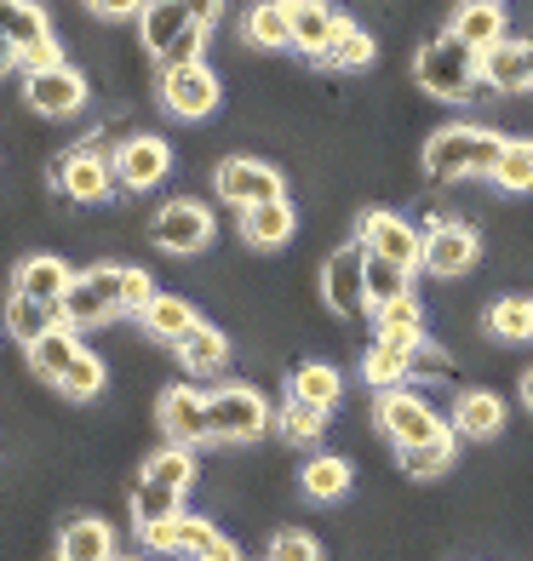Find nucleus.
<instances>
[{
  "label": "nucleus",
  "instance_id": "16",
  "mask_svg": "<svg viewBox=\"0 0 533 561\" xmlns=\"http://www.w3.org/2000/svg\"><path fill=\"white\" fill-rule=\"evenodd\" d=\"M161 430L172 436V447H201V442H213L207 396H195L190 385H172V390L161 396Z\"/></svg>",
  "mask_w": 533,
  "mask_h": 561
},
{
  "label": "nucleus",
  "instance_id": "49",
  "mask_svg": "<svg viewBox=\"0 0 533 561\" xmlns=\"http://www.w3.org/2000/svg\"><path fill=\"white\" fill-rule=\"evenodd\" d=\"M184 7H190V18L201 23V30H213V23H218V7H224V0H184Z\"/></svg>",
  "mask_w": 533,
  "mask_h": 561
},
{
  "label": "nucleus",
  "instance_id": "3",
  "mask_svg": "<svg viewBox=\"0 0 533 561\" xmlns=\"http://www.w3.org/2000/svg\"><path fill=\"white\" fill-rule=\"evenodd\" d=\"M58 310H64V327H104V321H115L121 316V264L75 270Z\"/></svg>",
  "mask_w": 533,
  "mask_h": 561
},
{
  "label": "nucleus",
  "instance_id": "45",
  "mask_svg": "<svg viewBox=\"0 0 533 561\" xmlns=\"http://www.w3.org/2000/svg\"><path fill=\"white\" fill-rule=\"evenodd\" d=\"M161 293H156V280H149L144 270H121V310H133V316H144L149 304H156Z\"/></svg>",
  "mask_w": 533,
  "mask_h": 561
},
{
  "label": "nucleus",
  "instance_id": "13",
  "mask_svg": "<svg viewBox=\"0 0 533 561\" xmlns=\"http://www.w3.org/2000/svg\"><path fill=\"white\" fill-rule=\"evenodd\" d=\"M167 172H172V149L156 133H133L115 149V184L121 190H156Z\"/></svg>",
  "mask_w": 533,
  "mask_h": 561
},
{
  "label": "nucleus",
  "instance_id": "22",
  "mask_svg": "<svg viewBox=\"0 0 533 561\" xmlns=\"http://www.w3.org/2000/svg\"><path fill=\"white\" fill-rule=\"evenodd\" d=\"M481 87L494 92H528V41H499L481 53Z\"/></svg>",
  "mask_w": 533,
  "mask_h": 561
},
{
  "label": "nucleus",
  "instance_id": "29",
  "mask_svg": "<svg viewBox=\"0 0 533 561\" xmlns=\"http://www.w3.org/2000/svg\"><path fill=\"white\" fill-rule=\"evenodd\" d=\"M373 316H378V339L408 344V350L424 344V310H419V298H413V293H408V298H396V304H385V310H373Z\"/></svg>",
  "mask_w": 533,
  "mask_h": 561
},
{
  "label": "nucleus",
  "instance_id": "55",
  "mask_svg": "<svg viewBox=\"0 0 533 561\" xmlns=\"http://www.w3.org/2000/svg\"><path fill=\"white\" fill-rule=\"evenodd\" d=\"M46 561H75V556H64V550H58V556H46Z\"/></svg>",
  "mask_w": 533,
  "mask_h": 561
},
{
  "label": "nucleus",
  "instance_id": "30",
  "mask_svg": "<svg viewBox=\"0 0 533 561\" xmlns=\"http://www.w3.org/2000/svg\"><path fill=\"white\" fill-rule=\"evenodd\" d=\"M339 396H344V378L327 362H304L293 373V401H310V407H321V413H333Z\"/></svg>",
  "mask_w": 533,
  "mask_h": 561
},
{
  "label": "nucleus",
  "instance_id": "43",
  "mask_svg": "<svg viewBox=\"0 0 533 561\" xmlns=\"http://www.w3.org/2000/svg\"><path fill=\"white\" fill-rule=\"evenodd\" d=\"M144 476L161 481V488H178V493H184L190 476H195V458H190V447H167V453H156V458L144 465Z\"/></svg>",
  "mask_w": 533,
  "mask_h": 561
},
{
  "label": "nucleus",
  "instance_id": "32",
  "mask_svg": "<svg viewBox=\"0 0 533 561\" xmlns=\"http://www.w3.org/2000/svg\"><path fill=\"white\" fill-rule=\"evenodd\" d=\"M184 493L178 488H161V481H149V476H138V488H133V522L138 527H149V522H178L184 516Z\"/></svg>",
  "mask_w": 533,
  "mask_h": 561
},
{
  "label": "nucleus",
  "instance_id": "41",
  "mask_svg": "<svg viewBox=\"0 0 533 561\" xmlns=\"http://www.w3.org/2000/svg\"><path fill=\"white\" fill-rule=\"evenodd\" d=\"M275 424H282V436H287V442L310 447V442L321 436L327 413H321V407H310V401H293V396H287V407H282V419H275Z\"/></svg>",
  "mask_w": 533,
  "mask_h": 561
},
{
  "label": "nucleus",
  "instance_id": "53",
  "mask_svg": "<svg viewBox=\"0 0 533 561\" xmlns=\"http://www.w3.org/2000/svg\"><path fill=\"white\" fill-rule=\"evenodd\" d=\"M287 12H304V7H327V0H282Z\"/></svg>",
  "mask_w": 533,
  "mask_h": 561
},
{
  "label": "nucleus",
  "instance_id": "9",
  "mask_svg": "<svg viewBox=\"0 0 533 561\" xmlns=\"http://www.w3.org/2000/svg\"><path fill=\"white\" fill-rule=\"evenodd\" d=\"M149 241H156L161 252H201L213 241V213L201 207V201H167V207L149 218Z\"/></svg>",
  "mask_w": 533,
  "mask_h": 561
},
{
  "label": "nucleus",
  "instance_id": "24",
  "mask_svg": "<svg viewBox=\"0 0 533 561\" xmlns=\"http://www.w3.org/2000/svg\"><path fill=\"white\" fill-rule=\"evenodd\" d=\"M241 35L259 46V53H287L293 46V12L282 7V0H259V7L247 12Z\"/></svg>",
  "mask_w": 533,
  "mask_h": 561
},
{
  "label": "nucleus",
  "instance_id": "42",
  "mask_svg": "<svg viewBox=\"0 0 533 561\" xmlns=\"http://www.w3.org/2000/svg\"><path fill=\"white\" fill-rule=\"evenodd\" d=\"M58 390H64L69 401H92L98 390H104V362H98V355H87V350H81V355H75V367H69L64 378H58Z\"/></svg>",
  "mask_w": 533,
  "mask_h": 561
},
{
  "label": "nucleus",
  "instance_id": "18",
  "mask_svg": "<svg viewBox=\"0 0 533 561\" xmlns=\"http://www.w3.org/2000/svg\"><path fill=\"white\" fill-rule=\"evenodd\" d=\"M75 270L64 259H53V252H35V259H23L18 275H12V293H30V298H46V304H64Z\"/></svg>",
  "mask_w": 533,
  "mask_h": 561
},
{
  "label": "nucleus",
  "instance_id": "31",
  "mask_svg": "<svg viewBox=\"0 0 533 561\" xmlns=\"http://www.w3.org/2000/svg\"><path fill=\"white\" fill-rule=\"evenodd\" d=\"M321 64H333V69H367L373 64V35L362 30V23L339 18V30H333V41H327Z\"/></svg>",
  "mask_w": 533,
  "mask_h": 561
},
{
  "label": "nucleus",
  "instance_id": "28",
  "mask_svg": "<svg viewBox=\"0 0 533 561\" xmlns=\"http://www.w3.org/2000/svg\"><path fill=\"white\" fill-rule=\"evenodd\" d=\"M75 355H81V344H75V327H53L46 339L30 344V367H35L41 378H53V385H58V378L75 367Z\"/></svg>",
  "mask_w": 533,
  "mask_h": 561
},
{
  "label": "nucleus",
  "instance_id": "6",
  "mask_svg": "<svg viewBox=\"0 0 533 561\" xmlns=\"http://www.w3.org/2000/svg\"><path fill=\"white\" fill-rule=\"evenodd\" d=\"M0 35L18 46L23 75H30V69H46V64H64L53 30H46V12L35 7V0H0Z\"/></svg>",
  "mask_w": 533,
  "mask_h": 561
},
{
  "label": "nucleus",
  "instance_id": "1",
  "mask_svg": "<svg viewBox=\"0 0 533 561\" xmlns=\"http://www.w3.org/2000/svg\"><path fill=\"white\" fill-rule=\"evenodd\" d=\"M499 149H504V138L488 133V126H442L424 144V172L436 184H460V178H481V172L494 178Z\"/></svg>",
  "mask_w": 533,
  "mask_h": 561
},
{
  "label": "nucleus",
  "instance_id": "47",
  "mask_svg": "<svg viewBox=\"0 0 533 561\" xmlns=\"http://www.w3.org/2000/svg\"><path fill=\"white\" fill-rule=\"evenodd\" d=\"M413 373H419V378H447L453 367H447V355H442L436 344H430V339H424V344L413 350Z\"/></svg>",
  "mask_w": 533,
  "mask_h": 561
},
{
  "label": "nucleus",
  "instance_id": "8",
  "mask_svg": "<svg viewBox=\"0 0 533 561\" xmlns=\"http://www.w3.org/2000/svg\"><path fill=\"white\" fill-rule=\"evenodd\" d=\"M355 241H362L373 259H390L401 270H424V229H413L408 218H396V213H362Z\"/></svg>",
  "mask_w": 533,
  "mask_h": 561
},
{
  "label": "nucleus",
  "instance_id": "48",
  "mask_svg": "<svg viewBox=\"0 0 533 561\" xmlns=\"http://www.w3.org/2000/svg\"><path fill=\"white\" fill-rule=\"evenodd\" d=\"M87 7H92L98 18H133V12L149 7V0H87Z\"/></svg>",
  "mask_w": 533,
  "mask_h": 561
},
{
  "label": "nucleus",
  "instance_id": "46",
  "mask_svg": "<svg viewBox=\"0 0 533 561\" xmlns=\"http://www.w3.org/2000/svg\"><path fill=\"white\" fill-rule=\"evenodd\" d=\"M201 41H207V30H201V23H190V30L172 41V53L156 58V64H161V69H184V64H195V58H201Z\"/></svg>",
  "mask_w": 533,
  "mask_h": 561
},
{
  "label": "nucleus",
  "instance_id": "27",
  "mask_svg": "<svg viewBox=\"0 0 533 561\" xmlns=\"http://www.w3.org/2000/svg\"><path fill=\"white\" fill-rule=\"evenodd\" d=\"M172 350H178V362H184V373H218L224 362H230V339H224L218 327H207V321H201L195 333H184Z\"/></svg>",
  "mask_w": 533,
  "mask_h": 561
},
{
  "label": "nucleus",
  "instance_id": "21",
  "mask_svg": "<svg viewBox=\"0 0 533 561\" xmlns=\"http://www.w3.org/2000/svg\"><path fill=\"white\" fill-rule=\"evenodd\" d=\"M499 424H504V401L494 390H465L453 401V436L488 442V436H499Z\"/></svg>",
  "mask_w": 533,
  "mask_h": 561
},
{
  "label": "nucleus",
  "instance_id": "36",
  "mask_svg": "<svg viewBox=\"0 0 533 561\" xmlns=\"http://www.w3.org/2000/svg\"><path fill=\"white\" fill-rule=\"evenodd\" d=\"M494 184L511 190V195L533 190V138H504L499 167H494Z\"/></svg>",
  "mask_w": 533,
  "mask_h": 561
},
{
  "label": "nucleus",
  "instance_id": "39",
  "mask_svg": "<svg viewBox=\"0 0 533 561\" xmlns=\"http://www.w3.org/2000/svg\"><path fill=\"white\" fill-rule=\"evenodd\" d=\"M224 539V533L213 522H201V516H178L172 522V556H184V561H207V550Z\"/></svg>",
  "mask_w": 533,
  "mask_h": 561
},
{
  "label": "nucleus",
  "instance_id": "11",
  "mask_svg": "<svg viewBox=\"0 0 533 561\" xmlns=\"http://www.w3.org/2000/svg\"><path fill=\"white\" fill-rule=\"evenodd\" d=\"M481 259V236L470 224H430L424 229V270L436 275V280H460L470 264Z\"/></svg>",
  "mask_w": 533,
  "mask_h": 561
},
{
  "label": "nucleus",
  "instance_id": "23",
  "mask_svg": "<svg viewBox=\"0 0 533 561\" xmlns=\"http://www.w3.org/2000/svg\"><path fill=\"white\" fill-rule=\"evenodd\" d=\"M293 229H298V218L287 207V195L282 201H264V207H241V236L252 247H287Z\"/></svg>",
  "mask_w": 533,
  "mask_h": 561
},
{
  "label": "nucleus",
  "instance_id": "35",
  "mask_svg": "<svg viewBox=\"0 0 533 561\" xmlns=\"http://www.w3.org/2000/svg\"><path fill=\"white\" fill-rule=\"evenodd\" d=\"M408 293H413V270H401V264L373 259V252H367V304H373V310H385V304L408 298Z\"/></svg>",
  "mask_w": 533,
  "mask_h": 561
},
{
  "label": "nucleus",
  "instance_id": "56",
  "mask_svg": "<svg viewBox=\"0 0 533 561\" xmlns=\"http://www.w3.org/2000/svg\"><path fill=\"white\" fill-rule=\"evenodd\" d=\"M115 561H138V556H115Z\"/></svg>",
  "mask_w": 533,
  "mask_h": 561
},
{
  "label": "nucleus",
  "instance_id": "19",
  "mask_svg": "<svg viewBox=\"0 0 533 561\" xmlns=\"http://www.w3.org/2000/svg\"><path fill=\"white\" fill-rule=\"evenodd\" d=\"M447 30L460 35L470 53H488V46L504 41V12H499V0H465V7L453 12Z\"/></svg>",
  "mask_w": 533,
  "mask_h": 561
},
{
  "label": "nucleus",
  "instance_id": "12",
  "mask_svg": "<svg viewBox=\"0 0 533 561\" xmlns=\"http://www.w3.org/2000/svg\"><path fill=\"white\" fill-rule=\"evenodd\" d=\"M23 98H30L35 115H75L87 104V75L69 64H46L23 75Z\"/></svg>",
  "mask_w": 533,
  "mask_h": 561
},
{
  "label": "nucleus",
  "instance_id": "37",
  "mask_svg": "<svg viewBox=\"0 0 533 561\" xmlns=\"http://www.w3.org/2000/svg\"><path fill=\"white\" fill-rule=\"evenodd\" d=\"M333 30H339L333 7H304V12H293V46H298V53H310V58H321V53H327Z\"/></svg>",
  "mask_w": 533,
  "mask_h": 561
},
{
  "label": "nucleus",
  "instance_id": "54",
  "mask_svg": "<svg viewBox=\"0 0 533 561\" xmlns=\"http://www.w3.org/2000/svg\"><path fill=\"white\" fill-rule=\"evenodd\" d=\"M528 92H533V41H528Z\"/></svg>",
  "mask_w": 533,
  "mask_h": 561
},
{
  "label": "nucleus",
  "instance_id": "52",
  "mask_svg": "<svg viewBox=\"0 0 533 561\" xmlns=\"http://www.w3.org/2000/svg\"><path fill=\"white\" fill-rule=\"evenodd\" d=\"M522 407H528V413H533V367L522 373Z\"/></svg>",
  "mask_w": 533,
  "mask_h": 561
},
{
  "label": "nucleus",
  "instance_id": "20",
  "mask_svg": "<svg viewBox=\"0 0 533 561\" xmlns=\"http://www.w3.org/2000/svg\"><path fill=\"white\" fill-rule=\"evenodd\" d=\"M53 327H64V310L58 304H46V298H30V293H12L7 298V333L30 350L35 339H46Z\"/></svg>",
  "mask_w": 533,
  "mask_h": 561
},
{
  "label": "nucleus",
  "instance_id": "7",
  "mask_svg": "<svg viewBox=\"0 0 533 561\" xmlns=\"http://www.w3.org/2000/svg\"><path fill=\"white\" fill-rule=\"evenodd\" d=\"M378 430L396 442V453L401 447H419V442H436V436H447L453 424H442L436 413H430V401L424 396H413V390H385L378 396Z\"/></svg>",
  "mask_w": 533,
  "mask_h": 561
},
{
  "label": "nucleus",
  "instance_id": "34",
  "mask_svg": "<svg viewBox=\"0 0 533 561\" xmlns=\"http://www.w3.org/2000/svg\"><path fill=\"white\" fill-rule=\"evenodd\" d=\"M304 493H310L316 504H333V499H344L350 493V465H344V458H310V465H304Z\"/></svg>",
  "mask_w": 533,
  "mask_h": 561
},
{
  "label": "nucleus",
  "instance_id": "50",
  "mask_svg": "<svg viewBox=\"0 0 533 561\" xmlns=\"http://www.w3.org/2000/svg\"><path fill=\"white\" fill-rule=\"evenodd\" d=\"M12 64H18V46H12L7 35H0V81H7V75H12Z\"/></svg>",
  "mask_w": 533,
  "mask_h": 561
},
{
  "label": "nucleus",
  "instance_id": "2",
  "mask_svg": "<svg viewBox=\"0 0 533 561\" xmlns=\"http://www.w3.org/2000/svg\"><path fill=\"white\" fill-rule=\"evenodd\" d=\"M413 81H419L430 98H442V104H460V98H470V87L481 81V53H470V46L453 35V30H442L436 41L419 46Z\"/></svg>",
  "mask_w": 533,
  "mask_h": 561
},
{
  "label": "nucleus",
  "instance_id": "26",
  "mask_svg": "<svg viewBox=\"0 0 533 561\" xmlns=\"http://www.w3.org/2000/svg\"><path fill=\"white\" fill-rule=\"evenodd\" d=\"M58 550L75 556V561H115V533L98 522V516H75L58 533Z\"/></svg>",
  "mask_w": 533,
  "mask_h": 561
},
{
  "label": "nucleus",
  "instance_id": "10",
  "mask_svg": "<svg viewBox=\"0 0 533 561\" xmlns=\"http://www.w3.org/2000/svg\"><path fill=\"white\" fill-rule=\"evenodd\" d=\"M161 104L178 121H201L218 110V75L207 64H184V69H161Z\"/></svg>",
  "mask_w": 533,
  "mask_h": 561
},
{
  "label": "nucleus",
  "instance_id": "4",
  "mask_svg": "<svg viewBox=\"0 0 533 561\" xmlns=\"http://www.w3.org/2000/svg\"><path fill=\"white\" fill-rule=\"evenodd\" d=\"M321 298H327V310L344 316V321H362L373 310L367 304V247L362 241L339 247L333 259L321 264Z\"/></svg>",
  "mask_w": 533,
  "mask_h": 561
},
{
  "label": "nucleus",
  "instance_id": "38",
  "mask_svg": "<svg viewBox=\"0 0 533 561\" xmlns=\"http://www.w3.org/2000/svg\"><path fill=\"white\" fill-rule=\"evenodd\" d=\"M488 333L504 339V344L533 339V298H499L494 310H488Z\"/></svg>",
  "mask_w": 533,
  "mask_h": 561
},
{
  "label": "nucleus",
  "instance_id": "40",
  "mask_svg": "<svg viewBox=\"0 0 533 561\" xmlns=\"http://www.w3.org/2000/svg\"><path fill=\"white\" fill-rule=\"evenodd\" d=\"M453 442H460V436L447 430V436H436V442L401 447V470H408V476H442V470L453 465Z\"/></svg>",
  "mask_w": 533,
  "mask_h": 561
},
{
  "label": "nucleus",
  "instance_id": "25",
  "mask_svg": "<svg viewBox=\"0 0 533 561\" xmlns=\"http://www.w3.org/2000/svg\"><path fill=\"white\" fill-rule=\"evenodd\" d=\"M362 378L373 390H401V378H413V350L390 344V339H373V350L362 355Z\"/></svg>",
  "mask_w": 533,
  "mask_h": 561
},
{
  "label": "nucleus",
  "instance_id": "17",
  "mask_svg": "<svg viewBox=\"0 0 533 561\" xmlns=\"http://www.w3.org/2000/svg\"><path fill=\"white\" fill-rule=\"evenodd\" d=\"M190 7L184 0H149V7L138 12V35H144V53H156V58H167L172 53V41L190 30Z\"/></svg>",
  "mask_w": 533,
  "mask_h": 561
},
{
  "label": "nucleus",
  "instance_id": "33",
  "mask_svg": "<svg viewBox=\"0 0 533 561\" xmlns=\"http://www.w3.org/2000/svg\"><path fill=\"white\" fill-rule=\"evenodd\" d=\"M144 327H149V333H156L161 344H178L184 333H195V327H201V316L190 310L184 298H156V304L144 310Z\"/></svg>",
  "mask_w": 533,
  "mask_h": 561
},
{
  "label": "nucleus",
  "instance_id": "44",
  "mask_svg": "<svg viewBox=\"0 0 533 561\" xmlns=\"http://www.w3.org/2000/svg\"><path fill=\"white\" fill-rule=\"evenodd\" d=\"M270 561H321V545L310 539V533H298V527H282L270 539Z\"/></svg>",
  "mask_w": 533,
  "mask_h": 561
},
{
  "label": "nucleus",
  "instance_id": "14",
  "mask_svg": "<svg viewBox=\"0 0 533 561\" xmlns=\"http://www.w3.org/2000/svg\"><path fill=\"white\" fill-rule=\"evenodd\" d=\"M218 195L230 207H264V201H282V172L264 167V161H247V156H230L218 167Z\"/></svg>",
  "mask_w": 533,
  "mask_h": 561
},
{
  "label": "nucleus",
  "instance_id": "15",
  "mask_svg": "<svg viewBox=\"0 0 533 561\" xmlns=\"http://www.w3.org/2000/svg\"><path fill=\"white\" fill-rule=\"evenodd\" d=\"M53 178H58V190L69 195V201H104L110 190H115V161H104L98 149H69V156L53 167Z\"/></svg>",
  "mask_w": 533,
  "mask_h": 561
},
{
  "label": "nucleus",
  "instance_id": "51",
  "mask_svg": "<svg viewBox=\"0 0 533 561\" xmlns=\"http://www.w3.org/2000/svg\"><path fill=\"white\" fill-rule=\"evenodd\" d=\"M207 561H241V550H236L230 539H218V545L207 550Z\"/></svg>",
  "mask_w": 533,
  "mask_h": 561
},
{
  "label": "nucleus",
  "instance_id": "5",
  "mask_svg": "<svg viewBox=\"0 0 533 561\" xmlns=\"http://www.w3.org/2000/svg\"><path fill=\"white\" fill-rule=\"evenodd\" d=\"M207 419H213V442H259L270 430V407L259 390L224 385L207 396Z\"/></svg>",
  "mask_w": 533,
  "mask_h": 561
}]
</instances>
